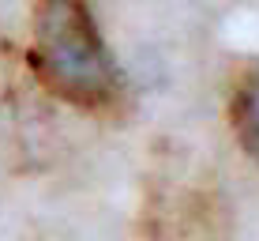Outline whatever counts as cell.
<instances>
[{"mask_svg":"<svg viewBox=\"0 0 259 241\" xmlns=\"http://www.w3.org/2000/svg\"><path fill=\"white\" fill-rule=\"evenodd\" d=\"M26 64L34 79L71 110L105 121L128 113V79L98 30L91 0H38L30 19Z\"/></svg>","mask_w":259,"mask_h":241,"instance_id":"obj_1","label":"cell"},{"mask_svg":"<svg viewBox=\"0 0 259 241\" xmlns=\"http://www.w3.org/2000/svg\"><path fill=\"white\" fill-rule=\"evenodd\" d=\"M226 226L229 203L184 155L154 166L143 200V234L150 241H218Z\"/></svg>","mask_w":259,"mask_h":241,"instance_id":"obj_2","label":"cell"},{"mask_svg":"<svg viewBox=\"0 0 259 241\" xmlns=\"http://www.w3.org/2000/svg\"><path fill=\"white\" fill-rule=\"evenodd\" d=\"M229 128L240 151L259 166V64L240 68L229 87Z\"/></svg>","mask_w":259,"mask_h":241,"instance_id":"obj_3","label":"cell"}]
</instances>
